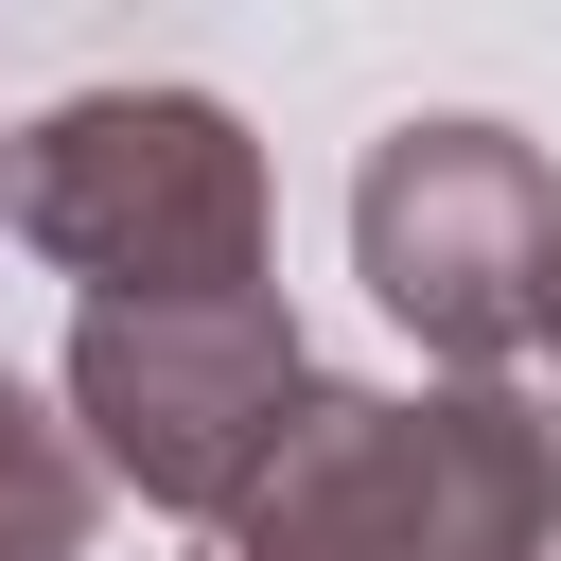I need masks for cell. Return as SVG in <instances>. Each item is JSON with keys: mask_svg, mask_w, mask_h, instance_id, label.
Masks as SVG:
<instances>
[{"mask_svg": "<svg viewBox=\"0 0 561 561\" xmlns=\"http://www.w3.org/2000/svg\"><path fill=\"white\" fill-rule=\"evenodd\" d=\"M210 543H263V561H561V403H526V386H316L280 473Z\"/></svg>", "mask_w": 561, "mask_h": 561, "instance_id": "1", "label": "cell"}, {"mask_svg": "<svg viewBox=\"0 0 561 561\" xmlns=\"http://www.w3.org/2000/svg\"><path fill=\"white\" fill-rule=\"evenodd\" d=\"M0 210L53 280H88V316H193V298H263V140L210 88H70L53 123H18Z\"/></svg>", "mask_w": 561, "mask_h": 561, "instance_id": "2", "label": "cell"}, {"mask_svg": "<svg viewBox=\"0 0 561 561\" xmlns=\"http://www.w3.org/2000/svg\"><path fill=\"white\" fill-rule=\"evenodd\" d=\"M351 263L368 298L438 351V386H491L526 333H543V263H561V175L543 140L438 105V123H386L368 175H351Z\"/></svg>", "mask_w": 561, "mask_h": 561, "instance_id": "3", "label": "cell"}, {"mask_svg": "<svg viewBox=\"0 0 561 561\" xmlns=\"http://www.w3.org/2000/svg\"><path fill=\"white\" fill-rule=\"evenodd\" d=\"M298 403H316V351H298L280 280H263V298H193V316H88V333H70V438H88L123 491L193 508V526H228V508L280 473Z\"/></svg>", "mask_w": 561, "mask_h": 561, "instance_id": "4", "label": "cell"}, {"mask_svg": "<svg viewBox=\"0 0 561 561\" xmlns=\"http://www.w3.org/2000/svg\"><path fill=\"white\" fill-rule=\"evenodd\" d=\"M88 526H105V456L70 438V403L0 368V561H88Z\"/></svg>", "mask_w": 561, "mask_h": 561, "instance_id": "5", "label": "cell"}, {"mask_svg": "<svg viewBox=\"0 0 561 561\" xmlns=\"http://www.w3.org/2000/svg\"><path fill=\"white\" fill-rule=\"evenodd\" d=\"M526 351H543V368H561V263H543V333H526Z\"/></svg>", "mask_w": 561, "mask_h": 561, "instance_id": "6", "label": "cell"}, {"mask_svg": "<svg viewBox=\"0 0 561 561\" xmlns=\"http://www.w3.org/2000/svg\"><path fill=\"white\" fill-rule=\"evenodd\" d=\"M210 561H263V543H210Z\"/></svg>", "mask_w": 561, "mask_h": 561, "instance_id": "7", "label": "cell"}]
</instances>
